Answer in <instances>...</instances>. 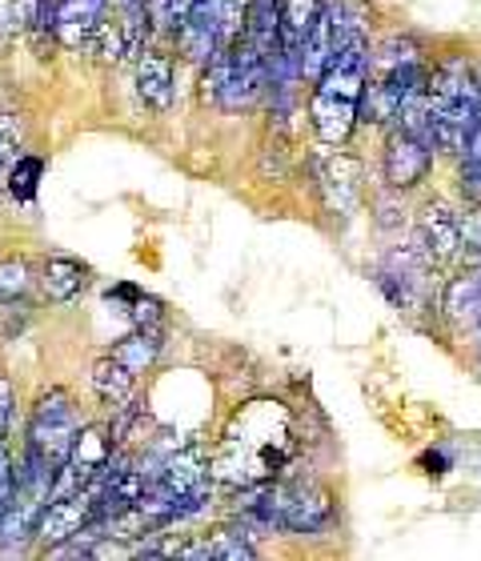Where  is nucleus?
<instances>
[{
	"label": "nucleus",
	"mask_w": 481,
	"mask_h": 561,
	"mask_svg": "<svg viewBox=\"0 0 481 561\" xmlns=\"http://www.w3.org/2000/svg\"><path fill=\"white\" fill-rule=\"evenodd\" d=\"M101 16H105V0H60L53 36H57L65 48H81Z\"/></svg>",
	"instance_id": "nucleus-12"
},
{
	"label": "nucleus",
	"mask_w": 481,
	"mask_h": 561,
	"mask_svg": "<svg viewBox=\"0 0 481 561\" xmlns=\"http://www.w3.org/2000/svg\"><path fill=\"white\" fill-rule=\"evenodd\" d=\"M84 48H89V53H96L101 60H121L125 53H129V41H125V28H121V21H113V16H101V21H96V28L89 33V41H84Z\"/></svg>",
	"instance_id": "nucleus-18"
},
{
	"label": "nucleus",
	"mask_w": 481,
	"mask_h": 561,
	"mask_svg": "<svg viewBox=\"0 0 481 561\" xmlns=\"http://www.w3.org/2000/svg\"><path fill=\"white\" fill-rule=\"evenodd\" d=\"M478 362H481V341H478Z\"/></svg>",
	"instance_id": "nucleus-28"
},
{
	"label": "nucleus",
	"mask_w": 481,
	"mask_h": 561,
	"mask_svg": "<svg viewBox=\"0 0 481 561\" xmlns=\"http://www.w3.org/2000/svg\"><path fill=\"white\" fill-rule=\"evenodd\" d=\"M205 558H221V561L257 558V546H253V534H249L245 522H233V526L205 534Z\"/></svg>",
	"instance_id": "nucleus-17"
},
{
	"label": "nucleus",
	"mask_w": 481,
	"mask_h": 561,
	"mask_svg": "<svg viewBox=\"0 0 481 561\" xmlns=\"http://www.w3.org/2000/svg\"><path fill=\"white\" fill-rule=\"evenodd\" d=\"M12 386L0 377V442H4V430H9V417H12Z\"/></svg>",
	"instance_id": "nucleus-26"
},
{
	"label": "nucleus",
	"mask_w": 481,
	"mask_h": 561,
	"mask_svg": "<svg viewBox=\"0 0 481 561\" xmlns=\"http://www.w3.org/2000/svg\"><path fill=\"white\" fill-rule=\"evenodd\" d=\"M41 169L45 164L36 161V157H21V161L12 164V173H9V193L12 197H21V201H33V193H36V176H41Z\"/></svg>",
	"instance_id": "nucleus-23"
},
{
	"label": "nucleus",
	"mask_w": 481,
	"mask_h": 561,
	"mask_svg": "<svg viewBox=\"0 0 481 561\" xmlns=\"http://www.w3.org/2000/svg\"><path fill=\"white\" fill-rule=\"evenodd\" d=\"M273 505H277V529L285 534H321L333 526V493L318 481H294L273 485Z\"/></svg>",
	"instance_id": "nucleus-3"
},
{
	"label": "nucleus",
	"mask_w": 481,
	"mask_h": 561,
	"mask_svg": "<svg viewBox=\"0 0 481 561\" xmlns=\"http://www.w3.org/2000/svg\"><path fill=\"white\" fill-rule=\"evenodd\" d=\"M84 285H89V270L72 257H48L45 270H41V289H45L48 301H72L84 293Z\"/></svg>",
	"instance_id": "nucleus-14"
},
{
	"label": "nucleus",
	"mask_w": 481,
	"mask_h": 561,
	"mask_svg": "<svg viewBox=\"0 0 481 561\" xmlns=\"http://www.w3.org/2000/svg\"><path fill=\"white\" fill-rule=\"evenodd\" d=\"M369 81V36L365 28H350L333 48L325 72L313 81L309 96V125L318 133L321 145H345L357 125V105H362V89Z\"/></svg>",
	"instance_id": "nucleus-1"
},
{
	"label": "nucleus",
	"mask_w": 481,
	"mask_h": 561,
	"mask_svg": "<svg viewBox=\"0 0 481 561\" xmlns=\"http://www.w3.org/2000/svg\"><path fill=\"white\" fill-rule=\"evenodd\" d=\"M478 89H481V69H478Z\"/></svg>",
	"instance_id": "nucleus-29"
},
{
	"label": "nucleus",
	"mask_w": 481,
	"mask_h": 561,
	"mask_svg": "<svg viewBox=\"0 0 481 561\" xmlns=\"http://www.w3.org/2000/svg\"><path fill=\"white\" fill-rule=\"evenodd\" d=\"M381 169H386V185L393 193H410L430 176L434 169V140L417 137V133L393 129L381 152Z\"/></svg>",
	"instance_id": "nucleus-5"
},
{
	"label": "nucleus",
	"mask_w": 481,
	"mask_h": 561,
	"mask_svg": "<svg viewBox=\"0 0 481 561\" xmlns=\"http://www.w3.org/2000/svg\"><path fill=\"white\" fill-rule=\"evenodd\" d=\"M16 137H21V121L0 113V185L9 181L12 164L21 161V149H16Z\"/></svg>",
	"instance_id": "nucleus-22"
},
{
	"label": "nucleus",
	"mask_w": 481,
	"mask_h": 561,
	"mask_svg": "<svg viewBox=\"0 0 481 561\" xmlns=\"http://www.w3.org/2000/svg\"><path fill=\"white\" fill-rule=\"evenodd\" d=\"M313 173H318L321 201L333 217H350L362 205V164L345 157L341 149L329 145V152L313 157Z\"/></svg>",
	"instance_id": "nucleus-7"
},
{
	"label": "nucleus",
	"mask_w": 481,
	"mask_h": 561,
	"mask_svg": "<svg viewBox=\"0 0 481 561\" xmlns=\"http://www.w3.org/2000/svg\"><path fill=\"white\" fill-rule=\"evenodd\" d=\"M12 485H16V469H12L9 449H4V442H0V510H4V502L12 497Z\"/></svg>",
	"instance_id": "nucleus-24"
},
{
	"label": "nucleus",
	"mask_w": 481,
	"mask_h": 561,
	"mask_svg": "<svg viewBox=\"0 0 481 561\" xmlns=\"http://www.w3.org/2000/svg\"><path fill=\"white\" fill-rule=\"evenodd\" d=\"M113 357H117L125 369H133L137 377L149 374V369L157 365V357H161V333L149 325H137L129 337L113 345Z\"/></svg>",
	"instance_id": "nucleus-16"
},
{
	"label": "nucleus",
	"mask_w": 481,
	"mask_h": 561,
	"mask_svg": "<svg viewBox=\"0 0 481 561\" xmlns=\"http://www.w3.org/2000/svg\"><path fill=\"white\" fill-rule=\"evenodd\" d=\"M458 229H461V257L470 265V261L481 257V201H470L458 213Z\"/></svg>",
	"instance_id": "nucleus-21"
},
{
	"label": "nucleus",
	"mask_w": 481,
	"mask_h": 561,
	"mask_svg": "<svg viewBox=\"0 0 481 561\" xmlns=\"http://www.w3.org/2000/svg\"><path fill=\"white\" fill-rule=\"evenodd\" d=\"M176 53L188 65H209V57L221 48V16H217V0H193L188 16L173 28Z\"/></svg>",
	"instance_id": "nucleus-8"
},
{
	"label": "nucleus",
	"mask_w": 481,
	"mask_h": 561,
	"mask_svg": "<svg viewBox=\"0 0 481 561\" xmlns=\"http://www.w3.org/2000/svg\"><path fill=\"white\" fill-rule=\"evenodd\" d=\"M96 514V485L81 493H69V497H53V502L41 510V522H36L33 538L45 553H53L57 546L72 541L77 534H84V526L93 522Z\"/></svg>",
	"instance_id": "nucleus-6"
},
{
	"label": "nucleus",
	"mask_w": 481,
	"mask_h": 561,
	"mask_svg": "<svg viewBox=\"0 0 481 561\" xmlns=\"http://www.w3.org/2000/svg\"><path fill=\"white\" fill-rule=\"evenodd\" d=\"M93 389H96V398L105 401V405L121 410V405H129L133 389H137V374H133V369H125L113 353H105V357L93 365Z\"/></svg>",
	"instance_id": "nucleus-15"
},
{
	"label": "nucleus",
	"mask_w": 481,
	"mask_h": 561,
	"mask_svg": "<svg viewBox=\"0 0 481 561\" xmlns=\"http://www.w3.org/2000/svg\"><path fill=\"white\" fill-rule=\"evenodd\" d=\"M417 245L425 249V257L434 265H454L461 257V229H458V213L442 205V201H430L417 217Z\"/></svg>",
	"instance_id": "nucleus-9"
},
{
	"label": "nucleus",
	"mask_w": 481,
	"mask_h": 561,
	"mask_svg": "<svg viewBox=\"0 0 481 561\" xmlns=\"http://www.w3.org/2000/svg\"><path fill=\"white\" fill-rule=\"evenodd\" d=\"M28 289H33L28 261H21V257L0 261V305H16Z\"/></svg>",
	"instance_id": "nucleus-19"
},
{
	"label": "nucleus",
	"mask_w": 481,
	"mask_h": 561,
	"mask_svg": "<svg viewBox=\"0 0 481 561\" xmlns=\"http://www.w3.org/2000/svg\"><path fill=\"white\" fill-rule=\"evenodd\" d=\"M470 265H473V270H478V277H481V257H478V261H470Z\"/></svg>",
	"instance_id": "nucleus-27"
},
{
	"label": "nucleus",
	"mask_w": 481,
	"mask_h": 561,
	"mask_svg": "<svg viewBox=\"0 0 481 561\" xmlns=\"http://www.w3.org/2000/svg\"><path fill=\"white\" fill-rule=\"evenodd\" d=\"M229 48H233V60H229V77L217 93V105L229 108V113H241V108H253L261 96L270 93V60L261 57L245 36Z\"/></svg>",
	"instance_id": "nucleus-4"
},
{
	"label": "nucleus",
	"mask_w": 481,
	"mask_h": 561,
	"mask_svg": "<svg viewBox=\"0 0 481 561\" xmlns=\"http://www.w3.org/2000/svg\"><path fill=\"white\" fill-rule=\"evenodd\" d=\"M249 4L253 0H217V16H221V48L237 45L249 28Z\"/></svg>",
	"instance_id": "nucleus-20"
},
{
	"label": "nucleus",
	"mask_w": 481,
	"mask_h": 561,
	"mask_svg": "<svg viewBox=\"0 0 481 561\" xmlns=\"http://www.w3.org/2000/svg\"><path fill=\"white\" fill-rule=\"evenodd\" d=\"M133 317H137V325L157 329V321H161V301H153V297H137V301H133Z\"/></svg>",
	"instance_id": "nucleus-25"
},
{
	"label": "nucleus",
	"mask_w": 481,
	"mask_h": 561,
	"mask_svg": "<svg viewBox=\"0 0 481 561\" xmlns=\"http://www.w3.org/2000/svg\"><path fill=\"white\" fill-rule=\"evenodd\" d=\"M77 433H81V417H77L72 398L65 389H48L28 417V457L36 466L57 473V466L69 457L72 442H77Z\"/></svg>",
	"instance_id": "nucleus-2"
},
{
	"label": "nucleus",
	"mask_w": 481,
	"mask_h": 561,
	"mask_svg": "<svg viewBox=\"0 0 481 561\" xmlns=\"http://www.w3.org/2000/svg\"><path fill=\"white\" fill-rule=\"evenodd\" d=\"M245 41L257 48L270 65L277 60V53H282V0H253V4H249Z\"/></svg>",
	"instance_id": "nucleus-13"
},
{
	"label": "nucleus",
	"mask_w": 481,
	"mask_h": 561,
	"mask_svg": "<svg viewBox=\"0 0 481 561\" xmlns=\"http://www.w3.org/2000/svg\"><path fill=\"white\" fill-rule=\"evenodd\" d=\"M442 313L458 329H481V277L473 265H466L446 285V293H442Z\"/></svg>",
	"instance_id": "nucleus-11"
},
{
	"label": "nucleus",
	"mask_w": 481,
	"mask_h": 561,
	"mask_svg": "<svg viewBox=\"0 0 481 561\" xmlns=\"http://www.w3.org/2000/svg\"><path fill=\"white\" fill-rule=\"evenodd\" d=\"M137 93H141L145 108H153V113L173 108L176 69L164 48H141V57H137Z\"/></svg>",
	"instance_id": "nucleus-10"
}]
</instances>
